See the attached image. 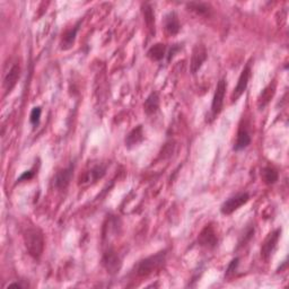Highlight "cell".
I'll list each match as a JSON object with an SVG mask.
<instances>
[{
    "instance_id": "5",
    "label": "cell",
    "mask_w": 289,
    "mask_h": 289,
    "mask_svg": "<svg viewBox=\"0 0 289 289\" xmlns=\"http://www.w3.org/2000/svg\"><path fill=\"white\" fill-rule=\"evenodd\" d=\"M280 234H281V230L273 231L272 233H270L268 235V237L264 239V242L262 243L261 257H262V259H263V260L268 261L270 257L272 256L273 251H275L277 244H278Z\"/></svg>"
},
{
    "instance_id": "7",
    "label": "cell",
    "mask_w": 289,
    "mask_h": 289,
    "mask_svg": "<svg viewBox=\"0 0 289 289\" xmlns=\"http://www.w3.org/2000/svg\"><path fill=\"white\" fill-rule=\"evenodd\" d=\"M198 243L201 246L207 249H214L218 243V238H217V234L214 230V227L211 225H207L206 227L201 231L198 237Z\"/></svg>"
},
{
    "instance_id": "25",
    "label": "cell",
    "mask_w": 289,
    "mask_h": 289,
    "mask_svg": "<svg viewBox=\"0 0 289 289\" xmlns=\"http://www.w3.org/2000/svg\"><path fill=\"white\" fill-rule=\"evenodd\" d=\"M34 175V172L31 170V171H26L25 173H23L22 175L20 176V178H17L18 182H22V181H28V180H31V178L33 177Z\"/></svg>"
},
{
    "instance_id": "19",
    "label": "cell",
    "mask_w": 289,
    "mask_h": 289,
    "mask_svg": "<svg viewBox=\"0 0 289 289\" xmlns=\"http://www.w3.org/2000/svg\"><path fill=\"white\" fill-rule=\"evenodd\" d=\"M143 14H144V20L146 23L148 29H149L151 34H155V13L153 10V7L150 5L143 6Z\"/></svg>"
},
{
    "instance_id": "26",
    "label": "cell",
    "mask_w": 289,
    "mask_h": 289,
    "mask_svg": "<svg viewBox=\"0 0 289 289\" xmlns=\"http://www.w3.org/2000/svg\"><path fill=\"white\" fill-rule=\"evenodd\" d=\"M180 50V47H177V44L176 45H174L173 47V49H171V51H170V53H169V61L171 59L173 58L174 56H175V53Z\"/></svg>"
},
{
    "instance_id": "8",
    "label": "cell",
    "mask_w": 289,
    "mask_h": 289,
    "mask_svg": "<svg viewBox=\"0 0 289 289\" xmlns=\"http://www.w3.org/2000/svg\"><path fill=\"white\" fill-rule=\"evenodd\" d=\"M207 60V50L202 44H197L192 51L191 57V72H196L200 69L203 62Z\"/></svg>"
},
{
    "instance_id": "17",
    "label": "cell",
    "mask_w": 289,
    "mask_h": 289,
    "mask_svg": "<svg viewBox=\"0 0 289 289\" xmlns=\"http://www.w3.org/2000/svg\"><path fill=\"white\" fill-rule=\"evenodd\" d=\"M158 108H159L158 94L156 92H153L149 95V96L146 98V101H144V112H146V114L150 116V114H154V113L157 112Z\"/></svg>"
},
{
    "instance_id": "16",
    "label": "cell",
    "mask_w": 289,
    "mask_h": 289,
    "mask_svg": "<svg viewBox=\"0 0 289 289\" xmlns=\"http://www.w3.org/2000/svg\"><path fill=\"white\" fill-rule=\"evenodd\" d=\"M144 138V136L143 125H138V127L134 128L130 132H129L127 138H125V146H127L128 148L135 147L137 146V144L142 143Z\"/></svg>"
},
{
    "instance_id": "13",
    "label": "cell",
    "mask_w": 289,
    "mask_h": 289,
    "mask_svg": "<svg viewBox=\"0 0 289 289\" xmlns=\"http://www.w3.org/2000/svg\"><path fill=\"white\" fill-rule=\"evenodd\" d=\"M250 144H251V136H250L249 129H248V127H246V124L241 125V127H239V129H238L237 138H236V142H235V144H234V149L236 151L245 149V148L248 147Z\"/></svg>"
},
{
    "instance_id": "22",
    "label": "cell",
    "mask_w": 289,
    "mask_h": 289,
    "mask_svg": "<svg viewBox=\"0 0 289 289\" xmlns=\"http://www.w3.org/2000/svg\"><path fill=\"white\" fill-rule=\"evenodd\" d=\"M186 7H188L189 10L195 11L198 15H207L209 13V10H210L209 5L203 2H190L186 5Z\"/></svg>"
},
{
    "instance_id": "20",
    "label": "cell",
    "mask_w": 289,
    "mask_h": 289,
    "mask_svg": "<svg viewBox=\"0 0 289 289\" xmlns=\"http://www.w3.org/2000/svg\"><path fill=\"white\" fill-rule=\"evenodd\" d=\"M166 53V47L163 43H157L151 47L147 52L148 58L153 60V61H161V60L165 57Z\"/></svg>"
},
{
    "instance_id": "24",
    "label": "cell",
    "mask_w": 289,
    "mask_h": 289,
    "mask_svg": "<svg viewBox=\"0 0 289 289\" xmlns=\"http://www.w3.org/2000/svg\"><path fill=\"white\" fill-rule=\"evenodd\" d=\"M237 265H238V258L231 260V262L230 263V265H228V268L226 270V276H230L231 273H233L235 271V269L237 268Z\"/></svg>"
},
{
    "instance_id": "14",
    "label": "cell",
    "mask_w": 289,
    "mask_h": 289,
    "mask_svg": "<svg viewBox=\"0 0 289 289\" xmlns=\"http://www.w3.org/2000/svg\"><path fill=\"white\" fill-rule=\"evenodd\" d=\"M164 28L166 33L169 35H176L181 29V24L178 22L177 15L172 11V13L167 14L164 20Z\"/></svg>"
},
{
    "instance_id": "27",
    "label": "cell",
    "mask_w": 289,
    "mask_h": 289,
    "mask_svg": "<svg viewBox=\"0 0 289 289\" xmlns=\"http://www.w3.org/2000/svg\"><path fill=\"white\" fill-rule=\"evenodd\" d=\"M8 287H18V288H23L24 286H22L21 284H18V283H13V284H9L8 285Z\"/></svg>"
},
{
    "instance_id": "10",
    "label": "cell",
    "mask_w": 289,
    "mask_h": 289,
    "mask_svg": "<svg viewBox=\"0 0 289 289\" xmlns=\"http://www.w3.org/2000/svg\"><path fill=\"white\" fill-rule=\"evenodd\" d=\"M74 164H70L69 166L66 167V169L59 171V172L56 174L53 181H55V186L57 189L63 190L69 185L72 175H74Z\"/></svg>"
},
{
    "instance_id": "21",
    "label": "cell",
    "mask_w": 289,
    "mask_h": 289,
    "mask_svg": "<svg viewBox=\"0 0 289 289\" xmlns=\"http://www.w3.org/2000/svg\"><path fill=\"white\" fill-rule=\"evenodd\" d=\"M273 94H275V86L273 85H269L267 88H264V90H262L261 96L259 97V108H264L269 103V101L271 100Z\"/></svg>"
},
{
    "instance_id": "2",
    "label": "cell",
    "mask_w": 289,
    "mask_h": 289,
    "mask_svg": "<svg viewBox=\"0 0 289 289\" xmlns=\"http://www.w3.org/2000/svg\"><path fill=\"white\" fill-rule=\"evenodd\" d=\"M24 242L29 256L34 259H40L44 250L43 234L37 228H29L24 233Z\"/></svg>"
},
{
    "instance_id": "3",
    "label": "cell",
    "mask_w": 289,
    "mask_h": 289,
    "mask_svg": "<svg viewBox=\"0 0 289 289\" xmlns=\"http://www.w3.org/2000/svg\"><path fill=\"white\" fill-rule=\"evenodd\" d=\"M250 200V195L248 192H241L237 193L233 197H231L230 199H227L225 202L220 207V211L223 215H231L234 211H236L237 209L241 208L242 206L248 202Z\"/></svg>"
},
{
    "instance_id": "15",
    "label": "cell",
    "mask_w": 289,
    "mask_h": 289,
    "mask_svg": "<svg viewBox=\"0 0 289 289\" xmlns=\"http://www.w3.org/2000/svg\"><path fill=\"white\" fill-rule=\"evenodd\" d=\"M106 173V167L104 165H96L86 174L81 176V183H89V182H96L103 177Z\"/></svg>"
},
{
    "instance_id": "1",
    "label": "cell",
    "mask_w": 289,
    "mask_h": 289,
    "mask_svg": "<svg viewBox=\"0 0 289 289\" xmlns=\"http://www.w3.org/2000/svg\"><path fill=\"white\" fill-rule=\"evenodd\" d=\"M166 252L163 251V252H158L157 254H155V256H150L146 259H143V260H140L138 263L135 265L134 272L138 277L149 276L164 264Z\"/></svg>"
},
{
    "instance_id": "18",
    "label": "cell",
    "mask_w": 289,
    "mask_h": 289,
    "mask_svg": "<svg viewBox=\"0 0 289 289\" xmlns=\"http://www.w3.org/2000/svg\"><path fill=\"white\" fill-rule=\"evenodd\" d=\"M261 177H262V181H263L265 184H268V185L275 184L279 178L278 171H277L275 167L267 166V167H264V169H262Z\"/></svg>"
},
{
    "instance_id": "11",
    "label": "cell",
    "mask_w": 289,
    "mask_h": 289,
    "mask_svg": "<svg viewBox=\"0 0 289 289\" xmlns=\"http://www.w3.org/2000/svg\"><path fill=\"white\" fill-rule=\"evenodd\" d=\"M81 24H82V21H79L74 28L70 29H67V31L63 33L61 42H60V48H61V50H69V49L72 48Z\"/></svg>"
},
{
    "instance_id": "23",
    "label": "cell",
    "mask_w": 289,
    "mask_h": 289,
    "mask_svg": "<svg viewBox=\"0 0 289 289\" xmlns=\"http://www.w3.org/2000/svg\"><path fill=\"white\" fill-rule=\"evenodd\" d=\"M41 113H42V110L41 108H39V106H36V108H34L32 110L31 116H29V121H31V123L34 125V127H36V125L40 123Z\"/></svg>"
},
{
    "instance_id": "6",
    "label": "cell",
    "mask_w": 289,
    "mask_h": 289,
    "mask_svg": "<svg viewBox=\"0 0 289 289\" xmlns=\"http://www.w3.org/2000/svg\"><path fill=\"white\" fill-rule=\"evenodd\" d=\"M102 263H103L106 271L111 273V275L119 272V270L121 269V264H122L121 263L119 256H117L116 251L112 249H109L104 253L103 259H102Z\"/></svg>"
},
{
    "instance_id": "4",
    "label": "cell",
    "mask_w": 289,
    "mask_h": 289,
    "mask_svg": "<svg viewBox=\"0 0 289 289\" xmlns=\"http://www.w3.org/2000/svg\"><path fill=\"white\" fill-rule=\"evenodd\" d=\"M227 88V83L225 78H222L217 84L216 92L212 98V104H211V113L212 116H218L222 112L223 106H224V98H225V93Z\"/></svg>"
},
{
    "instance_id": "12",
    "label": "cell",
    "mask_w": 289,
    "mask_h": 289,
    "mask_svg": "<svg viewBox=\"0 0 289 289\" xmlns=\"http://www.w3.org/2000/svg\"><path fill=\"white\" fill-rule=\"evenodd\" d=\"M21 76V67L18 66L17 63H15L13 67L10 68L8 74L6 75L5 82H3V86H5L6 93H9L11 89L14 88L15 85H16L18 79H20Z\"/></svg>"
},
{
    "instance_id": "9",
    "label": "cell",
    "mask_w": 289,
    "mask_h": 289,
    "mask_svg": "<svg viewBox=\"0 0 289 289\" xmlns=\"http://www.w3.org/2000/svg\"><path fill=\"white\" fill-rule=\"evenodd\" d=\"M250 77H251V63L249 62L244 67V69L242 70L241 75H239L237 85H236V87H235L234 94H233V96H231V100L236 101L237 98L245 92L246 87H248L249 81H250Z\"/></svg>"
}]
</instances>
